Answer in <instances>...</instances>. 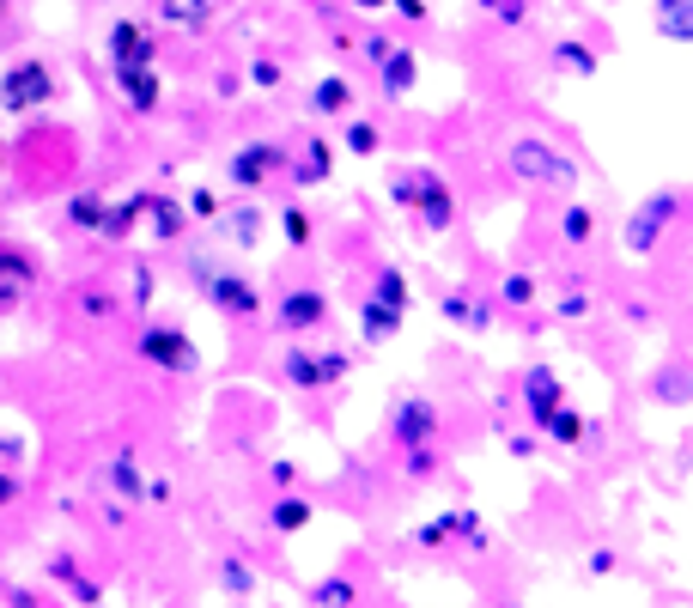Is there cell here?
Listing matches in <instances>:
<instances>
[{
	"instance_id": "6da1fadb",
	"label": "cell",
	"mask_w": 693,
	"mask_h": 608,
	"mask_svg": "<svg viewBox=\"0 0 693 608\" xmlns=\"http://www.w3.org/2000/svg\"><path fill=\"white\" fill-rule=\"evenodd\" d=\"M511 171H517V177H535V183H572V165L554 159L542 140H517V146H511Z\"/></svg>"
},
{
	"instance_id": "7a4b0ae2",
	"label": "cell",
	"mask_w": 693,
	"mask_h": 608,
	"mask_svg": "<svg viewBox=\"0 0 693 608\" xmlns=\"http://www.w3.org/2000/svg\"><path fill=\"white\" fill-rule=\"evenodd\" d=\"M43 98H49V67H37V61L13 67L7 86H0V104H7V110H31V104H43Z\"/></svg>"
},
{
	"instance_id": "3957f363",
	"label": "cell",
	"mask_w": 693,
	"mask_h": 608,
	"mask_svg": "<svg viewBox=\"0 0 693 608\" xmlns=\"http://www.w3.org/2000/svg\"><path fill=\"white\" fill-rule=\"evenodd\" d=\"M140 353H146L152 365H165V371H189V365H195V347H189L177 329H146V335H140Z\"/></svg>"
},
{
	"instance_id": "277c9868",
	"label": "cell",
	"mask_w": 693,
	"mask_h": 608,
	"mask_svg": "<svg viewBox=\"0 0 693 608\" xmlns=\"http://www.w3.org/2000/svg\"><path fill=\"white\" fill-rule=\"evenodd\" d=\"M110 55H116V73H122V67H146V61H152V43H146L140 25H116V31H110Z\"/></svg>"
},
{
	"instance_id": "5b68a950",
	"label": "cell",
	"mask_w": 693,
	"mask_h": 608,
	"mask_svg": "<svg viewBox=\"0 0 693 608\" xmlns=\"http://www.w3.org/2000/svg\"><path fill=\"white\" fill-rule=\"evenodd\" d=\"M140 213L152 219V238H177L183 232V207L165 201V195H140Z\"/></svg>"
},
{
	"instance_id": "8992f818",
	"label": "cell",
	"mask_w": 693,
	"mask_h": 608,
	"mask_svg": "<svg viewBox=\"0 0 693 608\" xmlns=\"http://www.w3.org/2000/svg\"><path fill=\"white\" fill-rule=\"evenodd\" d=\"M280 317H286L292 329H311V323L329 317V304H323V292H292V298L280 304Z\"/></svg>"
},
{
	"instance_id": "52a82bcc",
	"label": "cell",
	"mask_w": 693,
	"mask_h": 608,
	"mask_svg": "<svg viewBox=\"0 0 693 608\" xmlns=\"http://www.w3.org/2000/svg\"><path fill=\"white\" fill-rule=\"evenodd\" d=\"M116 80H122V98H128L134 110H152V104H159V80H152L146 67H122Z\"/></svg>"
},
{
	"instance_id": "ba28073f",
	"label": "cell",
	"mask_w": 693,
	"mask_h": 608,
	"mask_svg": "<svg viewBox=\"0 0 693 608\" xmlns=\"http://www.w3.org/2000/svg\"><path fill=\"white\" fill-rule=\"evenodd\" d=\"M268 165H280V152H274V146H250V152H244V159H238V165H231V177H238L244 189H256Z\"/></svg>"
},
{
	"instance_id": "9c48e42d",
	"label": "cell",
	"mask_w": 693,
	"mask_h": 608,
	"mask_svg": "<svg viewBox=\"0 0 693 608\" xmlns=\"http://www.w3.org/2000/svg\"><path fill=\"white\" fill-rule=\"evenodd\" d=\"M529 408L542 414V420L560 408V377H554V371H529Z\"/></svg>"
},
{
	"instance_id": "30bf717a",
	"label": "cell",
	"mask_w": 693,
	"mask_h": 608,
	"mask_svg": "<svg viewBox=\"0 0 693 608\" xmlns=\"http://www.w3.org/2000/svg\"><path fill=\"white\" fill-rule=\"evenodd\" d=\"M213 304H219V311H238V317H250V311H256V292H250L244 280H213Z\"/></svg>"
},
{
	"instance_id": "8fae6325",
	"label": "cell",
	"mask_w": 693,
	"mask_h": 608,
	"mask_svg": "<svg viewBox=\"0 0 693 608\" xmlns=\"http://www.w3.org/2000/svg\"><path fill=\"white\" fill-rule=\"evenodd\" d=\"M657 25L669 43H687L693 37V19H687V0H657Z\"/></svg>"
},
{
	"instance_id": "7c38bea8",
	"label": "cell",
	"mask_w": 693,
	"mask_h": 608,
	"mask_svg": "<svg viewBox=\"0 0 693 608\" xmlns=\"http://www.w3.org/2000/svg\"><path fill=\"white\" fill-rule=\"evenodd\" d=\"M669 213H675V201H669V195H657V201L639 213V225H633V250H651V232H657V225H663Z\"/></svg>"
},
{
	"instance_id": "4fadbf2b",
	"label": "cell",
	"mask_w": 693,
	"mask_h": 608,
	"mask_svg": "<svg viewBox=\"0 0 693 608\" xmlns=\"http://www.w3.org/2000/svg\"><path fill=\"white\" fill-rule=\"evenodd\" d=\"M426 432H432V408H426V402H408V408L396 414V438H408V444H420Z\"/></svg>"
},
{
	"instance_id": "5bb4252c",
	"label": "cell",
	"mask_w": 693,
	"mask_h": 608,
	"mask_svg": "<svg viewBox=\"0 0 693 608\" xmlns=\"http://www.w3.org/2000/svg\"><path fill=\"white\" fill-rule=\"evenodd\" d=\"M414 201L426 207V225H432V232H438V225H450V195H444L438 183H420V189H414Z\"/></svg>"
},
{
	"instance_id": "9a60e30c",
	"label": "cell",
	"mask_w": 693,
	"mask_h": 608,
	"mask_svg": "<svg viewBox=\"0 0 693 608\" xmlns=\"http://www.w3.org/2000/svg\"><path fill=\"white\" fill-rule=\"evenodd\" d=\"M396 323H402V311H390V304H365V317H359V329H365L371 341L396 335Z\"/></svg>"
},
{
	"instance_id": "2e32d148",
	"label": "cell",
	"mask_w": 693,
	"mask_h": 608,
	"mask_svg": "<svg viewBox=\"0 0 693 608\" xmlns=\"http://www.w3.org/2000/svg\"><path fill=\"white\" fill-rule=\"evenodd\" d=\"M383 86L390 92H408L414 86V55L402 49V55H383Z\"/></svg>"
},
{
	"instance_id": "e0dca14e",
	"label": "cell",
	"mask_w": 693,
	"mask_h": 608,
	"mask_svg": "<svg viewBox=\"0 0 693 608\" xmlns=\"http://www.w3.org/2000/svg\"><path fill=\"white\" fill-rule=\"evenodd\" d=\"M19 286H31V268H25V256H0V298H13Z\"/></svg>"
},
{
	"instance_id": "ac0fdd59",
	"label": "cell",
	"mask_w": 693,
	"mask_h": 608,
	"mask_svg": "<svg viewBox=\"0 0 693 608\" xmlns=\"http://www.w3.org/2000/svg\"><path fill=\"white\" fill-rule=\"evenodd\" d=\"M377 304H390V311H402L408 304V280L390 268V274H377Z\"/></svg>"
},
{
	"instance_id": "d6986e66",
	"label": "cell",
	"mask_w": 693,
	"mask_h": 608,
	"mask_svg": "<svg viewBox=\"0 0 693 608\" xmlns=\"http://www.w3.org/2000/svg\"><path fill=\"white\" fill-rule=\"evenodd\" d=\"M286 377H292V384H304V390H311V384H323V365H317L311 353H292V359H286Z\"/></svg>"
},
{
	"instance_id": "ffe728a7",
	"label": "cell",
	"mask_w": 693,
	"mask_h": 608,
	"mask_svg": "<svg viewBox=\"0 0 693 608\" xmlns=\"http://www.w3.org/2000/svg\"><path fill=\"white\" fill-rule=\"evenodd\" d=\"M548 432H554L560 444H578V438H584V420L566 414V408H554V414H548Z\"/></svg>"
},
{
	"instance_id": "44dd1931",
	"label": "cell",
	"mask_w": 693,
	"mask_h": 608,
	"mask_svg": "<svg viewBox=\"0 0 693 608\" xmlns=\"http://www.w3.org/2000/svg\"><path fill=\"white\" fill-rule=\"evenodd\" d=\"M444 311H450L456 323H475V329H487V311H481V304H469V298H444Z\"/></svg>"
},
{
	"instance_id": "7402d4cb",
	"label": "cell",
	"mask_w": 693,
	"mask_h": 608,
	"mask_svg": "<svg viewBox=\"0 0 693 608\" xmlns=\"http://www.w3.org/2000/svg\"><path fill=\"white\" fill-rule=\"evenodd\" d=\"M347 98H353V92H347L341 80H323V86H317V110H347Z\"/></svg>"
},
{
	"instance_id": "603a6c76",
	"label": "cell",
	"mask_w": 693,
	"mask_h": 608,
	"mask_svg": "<svg viewBox=\"0 0 693 608\" xmlns=\"http://www.w3.org/2000/svg\"><path fill=\"white\" fill-rule=\"evenodd\" d=\"M304 523H311V511H304L298 499H286V505L274 511V529H304Z\"/></svg>"
},
{
	"instance_id": "cb8c5ba5",
	"label": "cell",
	"mask_w": 693,
	"mask_h": 608,
	"mask_svg": "<svg viewBox=\"0 0 693 608\" xmlns=\"http://www.w3.org/2000/svg\"><path fill=\"white\" fill-rule=\"evenodd\" d=\"M231 232H238V244H256L262 219H256V213H231Z\"/></svg>"
},
{
	"instance_id": "d4e9b609",
	"label": "cell",
	"mask_w": 693,
	"mask_h": 608,
	"mask_svg": "<svg viewBox=\"0 0 693 608\" xmlns=\"http://www.w3.org/2000/svg\"><path fill=\"white\" fill-rule=\"evenodd\" d=\"M73 219H80V225H98V219H104L98 195H80V201H73Z\"/></svg>"
},
{
	"instance_id": "484cf974",
	"label": "cell",
	"mask_w": 693,
	"mask_h": 608,
	"mask_svg": "<svg viewBox=\"0 0 693 608\" xmlns=\"http://www.w3.org/2000/svg\"><path fill=\"white\" fill-rule=\"evenodd\" d=\"M529 298H535V286H529L523 274H511V280H505V304H529Z\"/></svg>"
},
{
	"instance_id": "4316f807",
	"label": "cell",
	"mask_w": 693,
	"mask_h": 608,
	"mask_svg": "<svg viewBox=\"0 0 693 608\" xmlns=\"http://www.w3.org/2000/svg\"><path fill=\"white\" fill-rule=\"evenodd\" d=\"M560 67H572V73H590V67H596V61H590V55H584V49H572V43H566V49H560Z\"/></svg>"
},
{
	"instance_id": "83f0119b",
	"label": "cell",
	"mask_w": 693,
	"mask_h": 608,
	"mask_svg": "<svg viewBox=\"0 0 693 608\" xmlns=\"http://www.w3.org/2000/svg\"><path fill=\"white\" fill-rule=\"evenodd\" d=\"M286 238L304 244V238H311V219H304V213H286Z\"/></svg>"
},
{
	"instance_id": "f1b7e54d",
	"label": "cell",
	"mask_w": 693,
	"mask_h": 608,
	"mask_svg": "<svg viewBox=\"0 0 693 608\" xmlns=\"http://www.w3.org/2000/svg\"><path fill=\"white\" fill-rule=\"evenodd\" d=\"M304 177H329V152L311 146V159H304Z\"/></svg>"
},
{
	"instance_id": "f546056e",
	"label": "cell",
	"mask_w": 693,
	"mask_h": 608,
	"mask_svg": "<svg viewBox=\"0 0 693 608\" xmlns=\"http://www.w3.org/2000/svg\"><path fill=\"white\" fill-rule=\"evenodd\" d=\"M347 146H353V152H371V146H377V128H365V122H359V128L347 134Z\"/></svg>"
},
{
	"instance_id": "4dcf8cb0",
	"label": "cell",
	"mask_w": 693,
	"mask_h": 608,
	"mask_svg": "<svg viewBox=\"0 0 693 608\" xmlns=\"http://www.w3.org/2000/svg\"><path fill=\"white\" fill-rule=\"evenodd\" d=\"M116 493H140V475H134V463H116Z\"/></svg>"
},
{
	"instance_id": "1f68e13d",
	"label": "cell",
	"mask_w": 693,
	"mask_h": 608,
	"mask_svg": "<svg viewBox=\"0 0 693 608\" xmlns=\"http://www.w3.org/2000/svg\"><path fill=\"white\" fill-rule=\"evenodd\" d=\"M584 232H590V213L572 207V213H566V238H584Z\"/></svg>"
},
{
	"instance_id": "d6a6232c",
	"label": "cell",
	"mask_w": 693,
	"mask_h": 608,
	"mask_svg": "<svg viewBox=\"0 0 693 608\" xmlns=\"http://www.w3.org/2000/svg\"><path fill=\"white\" fill-rule=\"evenodd\" d=\"M347 596H353L347 584H323V590H317V602H347Z\"/></svg>"
},
{
	"instance_id": "836d02e7",
	"label": "cell",
	"mask_w": 693,
	"mask_h": 608,
	"mask_svg": "<svg viewBox=\"0 0 693 608\" xmlns=\"http://www.w3.org/2000/svg\"><path fill=\"white\" fill-rule=\"evenodd\" d=\"M493 13H505V19H523V0H493Z\"/></svg>"
},
{
	"instance_id": "e575fe53",
	"label": "cell",
	"mask_w": 693,
	"mask_h": 608,
	"mask_svg": "<svg viewBox=\"0 0 693 608\" xmlns=\"http://www.w3.org/2000/svg\"><path fill=\"white\" fill-rule=\"evenodd\" d=\"M13 493H19V481H13V475H0V505H7Z\"/></svg>"
},
{
	"instance_id": "d590c367",
	"label": "cell",
	"mask_w": 693,
	"mask_h": 608,
	"mask_svg": "<svg viewBox=\"0 0 693 608\" xmlns=\"http://www.w3.org/2000/svg\"><path fill=\"white\" fill-rule=\"evenodd\" d=\"M396 7H402V13H420V7H426V0H396Z\"/></svg>"
},
{
	"instance_id": "8d00e7d4",
	"label": "cell",
	"mask_w": 693,
	"mask_h": 608,
	"mask_svg": "<svg viewBox=\"0 0 693 608\" xmlns=\"http://www.w3.org/2000/svg\"><path fill=\"white\" fill-rule=\"evenodd\" d=\"M359 7H383V0H359Z\"/></svg>"
}]
</instances>
